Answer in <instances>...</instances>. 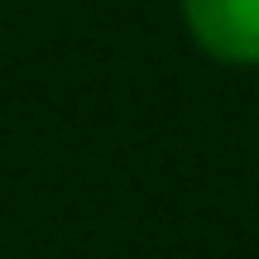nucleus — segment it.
<instances>
[{
  "label": "nucleus",
  "instance_id": "nucleus-1",
  "mask_svg": "<svg viewBox=\"0 0 259 259\" xmlns=\"http://www.w3.org/2000/svg\"><path fill=\"white\" fill-rule=\"evenodd\" d=\"M187 38L221 67H259V0H178Z\"/></svg>",
  "mask_w": 259,
  "mask_h": 259
}]
</instances>
